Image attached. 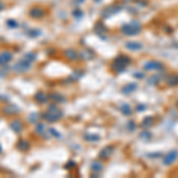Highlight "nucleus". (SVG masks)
Returning <instances> with one entry per match:
<instances>
[{
  "label": "nucleus",
  "instance_id": "f3484780",
  "mask_svg": "<svg viewBox=\"0 0 178 178\" xmlns=\"http://www.w3.org/2000/svg\"><path fill=\"white\" fill-rule=\"evenodd\" d=\"M93 170H95V171H100V168H101V165L99 164V163H94L93 165Z\"/></svg>",
  "mask_w": 178,
  "mask_h": 178
},
{
  "label": "nucleus",
  "instance_id": "9d476101",
  "mask_svg": "<svg viewBox=\"0 0 178 178\" xmlns=\"http://www.w3.org/2000/svg\"><path fill=\"white\" fill-rule=\"evenodd\" d=\"M17 147H18L20 151H26V150L29 148V143H27L26 140L20 139L18 141V144H17Z\"/></svg>",
  "mask_w": 178,
  "mask_h": 178
},
{
  "label": "nucleus",
  "instance_id": "6e6552de",
  "mask_svg": "<svg viewBox=\"0 0 178 178\" xmlns=\"http://www.w3.org/2000/svg\"><path fill=\"white\" fill-rule=\"evenodd\" d=\"M35 99L38 101L39 103H44V102H47L48 96H47V94L44 93V92H38V93L35 95Z\"/></svg>",
  "mask_w": 178,
  "mask_h": 178
},
{
  "label": "nucleus",
  "instance_id": "39448f33",
  "mask_svg": "<svg viewBox=\"0 0 178 178\" xmlns=\"http://www.w3.org/2000/svg\"><path fill=\"white\" fill-rule=\"evenodd\" d=\"M13 58V55L8 51H4L0 54V65H6L7 63H10Z\"/></svg>",
  "mask_w": 178,
  "mask_h": 178
},
{
  "label": "nucleus",
  "instance_id": "f8f14e48",
  "mask_svg": "<svg viewBox=\"0 0 178 178\" xmlns=\"http://www.w3.org/2000/svg\"><path fill=\"white\" fill-rule=\"evenodd\" d=\"M176 157H177V153H176V152H172L171 155H169L168 157H166V159H165V164H171V163L176 159Z\"/></svg>",
  "mask_w": 178,
  "mask_h": 178
},
{
  "label": "nucleus",
  "instance_id": "423d86ee",
  "mask_svg": "<svg viewBox=\"0 0 178 178\" xmlns=\"http://www.w3.org/2000/svg\"><path fill=\"white\" fill-rule=\"evenodd\" d=\"M29 14H30L32 18H42V17L44 16V11H43V8L38 7V6H35V7H32L31 10H30Z\"/></svg>",
  "mask_w": 178,
  "mask_h": 178
},
{
  "label": "nucleus",
  "instance_id": "20e7f679",
  "mask_svg": "<svg viewBox=\"0 0 178 178\" xmlns=\"http://www.w3.org/2000/svg\"><path fill=\"white\" fill-rule=\"evenodd\" d=\"M31 65H32V61L27 60L26 57H23V58L13 67V69L16 70V71H19V72H25V71H27V70L31 68Z\"/></svg>",
  "mask_w": 178,
  "mask_h": 178
},
{
  "label": "nucleus",
  "instance_id": "4468645a",
  "mask_svg": "<svg viewBox=\"0 0 178 178\" xmlns=\"http://www.w3.org/2000/svg\"><path fill=\"white\" fill-rule=\"evenodd\" d=\"M160 67H162V65L157 62H151L150 64H146V65H145L146 69H155V68H160Z\"/></svg>",
  "mask_w": 178,
  "mask_h": 178
},
{
  "label": "nucleus",
  "instance_id": "ddd939ff",
  "mask_svg": "<svg viewBox=\"0 0 178 178\" xmlns=\"http://www.w3.org/2000/svg\"><path fill=\"white\" fill-rule=\"evenodd\" d=\"M127 48L131 50H139L141 49V44L139 43H127Z\"/></svg>",
  "mask_w": 178,
  "mask_h": 178
},
{
  "label": "nucleus",
  "instance_id": "a211bd4d",
  "mask_svg": "<svg viewBox=\"0 0 178 178\" xmlns=\"http://www.w3.org/2000/svg\"><path fill=\"white\" fill-rule=\"evenodd\" d=\"M43 130H44L43 125H38V126H37V130H36V131H37V133H39V134H42V133H43Z\"/></svg>",
  "mask_w": 178,
  "mask_h": 178
},
{
  "label": "nucleus",
  "instance_id": "f03ea898",
  "mask_svg": "<svg viewBox=\"0 0 178 178\" xmlns=\"http://www.w3.org/2000/svg\"><path fill=\"white\" fill-rule=\"evenodd\" d=\"M140 30H141V26H140V24L138 23L126 24V25L122 26V29H121V31L124 32L126 36H134V35H137Z\"/></svg>",
  "mask_w": 178,
  "mask_h": 178
},
{
  "label": "nucleus",
  "instance_id": "2eb2a0df",
  "mask_svg": "<svg viewBox=\"0 0 178 178\" xmlns=\"http://www.w3.org/2000/svg\"><path fill=\"white\" fill-rule=\"evenodd\" d=\"M24 57H26L27 60H30V61H32V62L36 60V55L32 54V52H29V54H26L25 56H24Z\"/></svg>",
  "mask_w": 178,
  "mask_h": 178
},
{
  "label": "nucleus",
  "instance_id": "6ab92c4d",
  "mask_svg": "<svg viewBox=\"0 0 178 178\" xmlns=\"http://www.w3.org/2000/svg\"><path fill=\"white\" fill-rule=\"evenodd\" d=\"M29 33H30V36H31V37H37V36H38V33H39V31H30Z\"/></svg>",
  "mask_w": 178,
  "mask_h": 178
},
{
  "label": "nucleus",
  "instance_id": "1a4fd4ad",
  "mask_svg": "<svg viewBox=\"0 0 178 178\" xmlns=\"http://www.w3.org/2000/svg\"><path fill=\"white\" fill-rule=\"evenodd\" d=\"M19 110L17 108L16 106H7L4 108V113L7 114V115H13V114H17Z\"/></svg>",
  "mask_w": 178,
  "mask_h": 178
},
{
  "label": "nucleus",
  "instance_id": "7ed1b4c3",
  "mask_svg": "<svg viewBox=\"0 0 178 178\" xmlns=\"http://www.w3.org/2000/svg\"><path fill=\"white\" fill-rule=\"evenodd\" d=\"M130 63V58L126 57V56H119L116 58L114 63H113V69L116 70V71H122V70L128 65Z\"/></svg>",
  "mask_w": 178,
  "mask_h": 178
},
{
  "label": "nucleus",
  "instance_id": "aec40b11",
  "mask_svg": "<svg viewBox=\"0 0 178 178\" xmlns=\"http://www.w3.org/2000/svg\"><path fill=\"white\" fill-rule=\"evenodd\" d=\"M0 152H1V146H0Z\"/></svg>",
  "mask_w": 178,
  "mask_h": 178
},
{
  "label": "nucleus",
  "instance_id": "9b49d317",
  "mask_svg": "<svg viewBox=\"0 0 178 178\" xmlns=\"http://www.w3.org/2000/svg\"><path fill=\"white\" fill-rule=\"evenodd\" d=\"M65 57H68L69 60H77V54H76V51H74V50H67L65 51Z\"/></svg>",
  "mask_w": 178,
  "mask_h": 178
},
{
  "label": "nucleus",
  "instance_id": "0eeeda50",
  "mask_svg": "<svg viewBox=\"0 0 178 178\" xmlns=\"http://www.w3.org/2000/svg\"><path fill=\"white\" fill-rule=\"evenodd\" d=\"M11 128L16 132V133H20L22 130H23V124H22V121H20V120H14V121H12Z\"/></svg>",
  "mask_w": 178,
  "mask_h": 178
},
{
  "label": "nucleus",
  "instance_id": "f257e3e1",
  "mask_svg": "<svg viewBox=\"0 0 178 178\" xmlns=\"http://www.w3.org/2000/svg\"><path fill=\"white\" fill-rule=\"evenodd\" d=\"M63 116V112L58 108L57 106H50L49 108L44 112L43 114V119L48 121V122H56L58 121Z\"/></svg>",
  "mask_w": 178,
  "mask_h": 178
},
{
  "label": "nucleus",
  "instance_id": "dca6fc26",
  "mask_svg": "<svg viewBox=\"0 0 178 178\" xmlns=\"http://www.w3.org/2000/svg\"><path fill=\"white\" fill-rule=\"evenodd\" d=\"M6 24H7L10 27H17V26H18V23L14 22V20H12V19L7 20V23H6Z\"/></svg>",
  "mask_w": 178,
  "mask_h": 178
}]
</instances>
